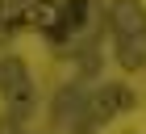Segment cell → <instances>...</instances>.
Here are the masks:
<instances>
[{"label":"cell","instance_id":"obj_1","mask_svg":"<svg viewBox=\"0 0 146 134\" xmlns=\"http://www.w3.org/2000/svg\"><path fill=\"white\" fill-rule=\"evenodd\" d=\"M67 4H71V9H84V4H88V0H67Z\"/></svg>","mask_w":146,"mask_h":134},{"label":"cell","instance_id":"obj_2","mask_svg":"<svg viewBox=\"0 0 146 134\" xmlns=\"http://www.w3.org/2000/svg\"><path fill=\"white\" fill-rule=\"evenodd\" d=\"M0 17H4V0H0Z\"/></svg>","mask_w":146,"mask_h":134}]
</instances>
